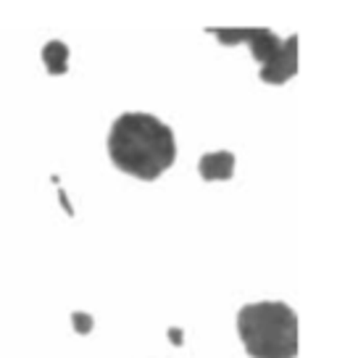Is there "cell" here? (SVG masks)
Segmentation results:
<instances>
[{
    "label": "cell",
    "mask_w": 337,
    "mask_h": 358,
    "mask_svg": "<svg viewBox=\"0 0 337 358\" xmlns=\"http://www.w3.org/2000/svg\"><path fill=\"white\" fill-rule=\"evenodd\" d=\"M237 335L250 358H295L298 313L282 301L248 303L237 311Z\"/></svg>",
    "instance_id": "cell-2"
},
{
    "label": "cell",
    "mask_w": 337,
    "mask_h": 358,
    "mask_svg": "<svg viewBox=\"0 0 337 358\" xmlns=\"http://www.w3.org/2000/svg\"><path fill=\"white\" fill-rule=\"evenodd\" d=\"M43 64L48 66V71L58 77V74H66L69 71V45L61 40H50L43 48Z\"/></svg>",
    "instance_id": "cell-6"
},
{
    "label": "cell",
    "mask_w": 337,
    "mask_h": 358,
    "mask_svg": "<svg viewBox=\"0 0 337 358\" xmlns=\"http://www.w3.org/2000/svg\"><path fill=\"white\" fill-rule=\"evenodd\" d=\"M198 171L206 182H227L235 177V153H229V150L206 153L198 161Z\"/></svg>",
    "instance_id": "cell-5"
},
{
    "label": "cell",
    "mask_w": 337,
    "mask_h": 358,
    "mask_svg": "<svg viewBox=\"0 0 337 358\" xmlns=\"http://www.w3.org/2000/svg\"><path fill=\"white\" fill-rule=\"evenodd\" d=\"M295 74H298V37L292 34L287 40H282L280 53L259 69V77L266 85H285Z\"/></svg>",
    "instance_id": "cell-4"
},
{
    "label": "cell",
    "mask_w": 337,
    "mask_h": 358,
    "mask_svg": "<svg viewBox=\"0 0 337 358\" xmlns=\"http://www.w3.org/2000/svg\"><path fill=\"white\" fill-rule=\"evenodd\" d=\"M108 158L124 174L153 182L177 161L174 129L153 113H122L108 132Z\"/></svg>",
    "instance_id": "cell-1"
},
{
    "label": "cell",
    "mask_w": 337,
    "mask_h": 358,
    "mask_svg": "<svg viewBox=\"0 0 337 358\" xmlns=\"http://www.w3.org/2000/svg\"><path fill=\"white\" fill-rule=\"evenodd\" d=\"M222 45H237V43H248L250 48V56L259 61L261 66L269 64L271 58L280 53L282 40L271 29H264V27H253V29H208Z\"/></svg>",
    "instance_id": "cell-3"
}]
</instances>
